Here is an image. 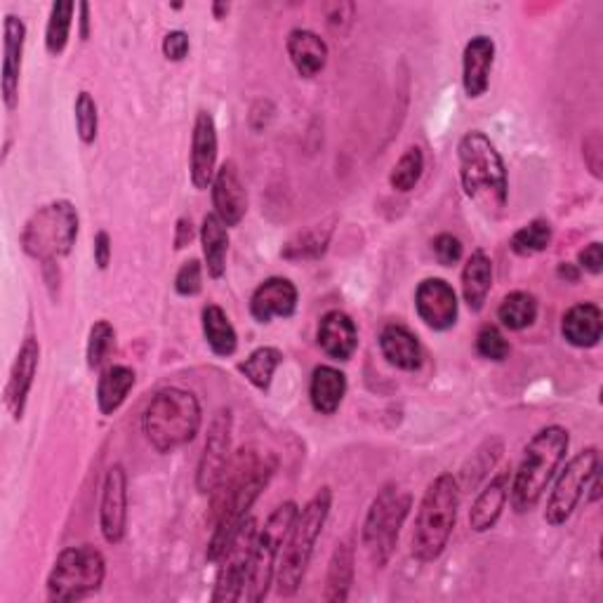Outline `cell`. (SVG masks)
Segmentation results:
<instances>
[{
  "label": "cell",
  "mask_w": 603,
  "mask_h": 603,
  "mask_svg": "<svg viewBox=\"0 0 603 603\" xmlns=\"http://www.w3.org/2000/svg\"><path fill=\"white\" fill-rule=\"evenodd\" d=\"M276 469L278 457L271 451L248 446L231 457L223 481H219L217 488L210 493V564H217V561L223 558V554L231 545V540L250 516L257 497L271 484Z\"/></svg>",
  "instance_id": "1"
},
{
  "label": "cell",
  "mask_w": 603,
  "mask_h": 603,
  "mask_svg": "<svg viewBox=\"0 0 603 603\" xmlns=\"http://www.w3.org/2000/svg\"><path fill=\"white\" fill-rule=\"evenodd\" d=\"M459 182L465 196L486 215H500L510 198V179L505 160L491 137L481 130H472L457 145Z\"/></svg>",
  "instance_id": "2"
},
{
  "label": "cell",
  "mask_w": 603,
  "mask_h": 603,
  "mask_svg": "<svg viewBox=\"0 0 603 603\" xmlns=\"http://www.w3.org/2000/svg\"><path fill=\"white\" fill-rule=\"evenodd\" d=\"M569 446H571L569 429L558 425L540 429L528 441V446L524 448V457H521L516 472L512 474L510 488V502L518 514H526L537 507V502L545 495L558 467L564 465Z\"/></svg>",
  "instance_id": "3"
},
{
  "label": "cell",
  "mask_w": 603,
  "mask_h": 603,
  "mask_svg": "<svg viewBox=\"0 0 603 603\" xmlns=\"http://www.w3.org/2000/svg\"><path fill=\"white\" fill-rule=\"evenodd\" d=\"M333 510V491L320 488L305 507L297 512L295 524L286 537L284 552L276 569V592L280 596H295L305 582L307 569L312 564L314 547L326 528V521Z\"/></svg>",
  "instance_id": "4"
},
{
  "label": "cell",
  "mask_w": 603,
  "mask_h": 603,
  "mask_svg": "<svg viewBox=\"0 0 603 603\" xmlns=\"http://www.w3.org/2000/svg\"><path fill=\"white\" fill-rule=\"evenodd\" d=\"M200 422H204V411H200L196 394L168 387L160 389L147 404L142 432L154 451L168 455L191 444L200 432Z\"/></svg>",
  "instance_id": "5"
},
{
  "label": "cell",
  "mask_w": 603,
  "mask_h": 603,
  "mask_svg": "<svg viewBox=\"0 0 603 603\" xmlns=\"http://www.w3.org/2000/svg\"><path fill=\"white\" fill-rule=\"evenodd\" d=\"M459 510V481L453 474H438L427 486L417 507L413 528V556L436 561L446 552L451 535L455 531Z\"/></svg>",
  "instance_id": "6"
},
{
  "label": "cell",
  "mask_w": 603,
  "mask_h": 603,
  "mask_svg": "<svg viewBox=\"0 0 603 603\" xmlns=\"http://www.w3.org/2000/svg\"><path fill=\"white\" fill-rule=\"evenodd\" d=\"M78 225V210L71 200H52L27 219L19 246L38 263L55 265L73 250Z\"/></svg>",
  "instance_id": "7"
},
{
  "label": "cell",
  "mask_w": 603,
  "mask_h": 603,
  "mask_svg": "<svg viewBox=\"0 0 603 603\" xmlns=\"http://www.w3.org/2000/svg\"><path fill=\"white\" fill-rule=\"evenodd\" d=\"M413 507V497L408 491L398 484H387L377 491L375 500L370 502L364 531H360V542L368 552L373 566L385 569L398 545L401 528H404L406 518Z\"/></svg>",
  "instance_id": "8"
},
{
  "label": "cell",
  "mask_w": 603,
  "mask_h": 603,
  "mask_svg": "<svg viewBox=\"0 0 603 603\" xmlns=\"http://www.w3.org/2000/svg\"><path fill=\"white\" fill-rule=\"evenodd\" d=\"M107 577V558L92 545L67 547L55 558L48 575V601L71 603L99 592Z\"/></svg>",
  "instance_id": "9"
},
{
  "label": "cell",
  "mask_w": 603,
  "mask_h": 603,
  "mask_svg": "<svg viewBox=\"0 0 603 603\" xmlns=\"http://www.w3.org/2000/svg\"><path fill=\"white\" fill-rule=\"evenodd\" d=\"M299 507L293 500L278 505L265 521L263 528H257L255 537V547H253V558H250V575H248V585H246V601L259 603L265 601L269 594V587L276 580V569H278V558L280 552H284L286 537L295 524Z\"/></svg>",
  "instance_id": "10"
},
{
  "label": "cell",
  "mask_w": 603,
  "mask_h": 603,
  "mask_svg": "<svg viewBox=\"0 0 603 603\" xmlns=\"http://www.w3.org/2000/svg\"><path fill=\"white\" fill-rule=\"evenodd\" d=\"M599 451L592 446L580 451L569 465L561 469L545 507V521L550 526H564L573 516L580 500L587 495L592 478L599 474Z\"/></svg>",
  "instance_id": "11"
},
{
  "label": "cell",
  "mask_w": 603,
  "mask_h": 603,
  "mask_svg": "<svg viewBox=\"0 0 603 603\" xmlns=\"http://www.w3.org/2000/svg\"><path fill=\"white\" fill-rule=\"evenodd\" d=\"M255 537H257V521L248 516L246 524L240 526V531L231 540V545L223 554V558L217 561L219 569L215 577V590L210 596L215 603H236L246 596Z\"/></svg>",
  "instance_id": "12"
},
{
  "label": "cell",
  "mask_w": 603,
  "mask_h": 603,
  "mask_svg": "<svg viewBox=\"0 0 603 603\" xmlns=\"http://www.w3.org/2000/svg\"><path fill=\"white\" fill-rule=\"evenodd\" d=\"M231 436H234V415L229 408H219L208 427L206 446L198 459L196 469V488L210 495L219 481H223L229 462H231Z\"/></svg>",
  "instance_id": "13"
},
{
  "label": "cell",
  "mask_w": 603,
  "mask_h": 603,
  "mask_svg": "<svg viewBox=\"0 0 603 603\" xmlns=\"http://www.w3.org/2000/svg\"><path fill=\"white\" fill-rule=\"evenodd\" d=\"M415 309L422 324L432 330L444 333L457 324L459 302L448 280L425 278L415 290Z\"/></svg>",
  "instance_id": "14"
},
{
  "label": "cell",
  "mask_w": 603,
  "mask_h": 603,
  "mask_svg": "<svg viewBox=\"0 0 603 603\" xmlns=\"http://www.w3.org/2000/svg\"><path fill=\"white\" fill-rule=\"evenodd\" d=\"M99 528L109 545H118L128 528V476L120 465L105 474L102 500H99Z\"/></svg>",
  "instance_id": "15"
},
{
  "label": "cell",
  "mask_w": 603,
  "mask_h": 603,
  "mask_svg": "<svg viewBox=\"0 0 603 603\" xmlns=\"http://www.w3.org/2000/svg\"><path fill=\"white\" fill-rule=\"evenodd\" d=\"M217 126L210 111L200 109L196 113L194 135H191V164L189 175L191 185L198 191H206L212 187V179L217 172Z\"/></svg>",
  "instance_id": "16"
},
{
  "label": "cell",
  "mask_w": 603,
  "mask_h": 603,
  "mask_svg": "<svg viewBox=\"0 0 603 603\" xmlns=\"http://www.w3.org/2000/svg\"><path fill=\"white\" fill-rule=\"evenodd\" d=\"M212 206L215 215L231 229L238 227L248 212V191L234 160L217 168L212 179Z\"/></svg>",
  "instance_id": "17"
},
{
  "label": "cell",
  "mask_w": 603,
  "mask_h": 603,
  "mask_svg": "<svg viewBox=\"0 0 603 603\" xmlns=\"http://www.w3.org/2000/svg\"><path fill=\"white\" fill-rule=\"evenodd\" d=\"M38 360H40L38 339L27 337L14 356V364L10 368V377L6 385V408L12 415V419L24 417L27 401H29L33 379L38 373Z\"/></svg>",
  "instance_id": "18"
},
{
  "label": "cell",
  "mask_w": 603,
  "mask_h": 603,
  "mask_svg": "<svg viewBox=\"0 0 603 603\" xmlns=\"http://www.w3.org/2000/svg\"><path fill=\"white\" fill-rule=\"evenodd\" d=\"M299 293L290 278L271 276L259 284L250 297V314L257 324H271L274 318H290L297 309Z\"/></svg>",
  "instance_id": "19"
},
{
  "label": "cell",
  "mask_w": 603,
  "mask_h": 603,
  "mask_svg": "<svg viewBox=\"0 0 603 603\" xmlns=\"http://www.w3.org/2000/svg\"><path fill=\"white\" fill-rule=\"evenodd\" d=\"M3 102L8 111L19 105V76H22L24 46H27V24L22 17L8 14L3 24Z\"/></svg>",
  "instance_id": "20"
},
{
  "label": "cell",
  "mask_w": 603,
  "mask_h": 603,
  "mask_svg": "<svg viewBox=\"0 0 603 603\" xmlns=\"http://www.w3.org/2000/svg\"><path fill=\"white\" fill-rule=\"evenodd\" d=\"M495 65V40L488 36H474L462 52V88L469 99L484 97L491 86V71Z\"/></svg>",
  "instance_id": "21"
},
{
  "label": "cell",
  "mask_w": 603,
  "mask_h": 603,
  "mask_svg": "<svg viewBox=\"0 0 603 603\" xmlns=\"http://www.w3.org/2000/svg\"><path fill=\"white\" fill-rule=\"evenodd\" d=\"M512 469H502L497 472L488 484L484 486L474 500V505L469 510V526L474 533H486L495 528L497 518L502 516V510H505L507 500H510V488H512Z\"/></svg>",
  "instance_id": "22"
},
{
  "label": "cell",
  "mask_w": 603,
  "mask_h": 603,
  "mask_svg": "<svg viewBox=\"0 0 603 603\" xmlns=\"http://www.w3.org/2000/svg\"><path fill=\"white\" fill-rule=\"evenodd\" d=\"M318 347L335 360H349L358 347V328L345 312L333 309L318 320Z\"/></svg>",
  "instance_id": "23"
},
{
  "label": "cell",
  "mask_w": 603,
  "mask_h": 603,
  "mask_svg": "<svg viewBox=\"0 0 603 603\" xmlns=\"http://www.w3.org/2000/svg\"><path fill=\"white\" fill-rule=\"evenodd\" d=\"M286 50L295 71L302 78H314L328 65V43L309 29H293L286 40Z\"/></svg>",
  "instance_id": "24"
},
{
  "label": "cell",
  "mask_w": 603,
  "mask_h": 603,
  "mask_svg": "<svg viewBox=\"0 0 603 603\" xmlns=\"http://www.w3.org/2000/svg\"><path fill=\"white\" fill-rule=\"evenodd\" d=\"M561 335L577 349H592L603 335V314L594 302L573 305L561 318Z\"/></svg>",
  "instance_id": "25"
},
{
  "label": "cell",
  "mask_w": 603,
  "mask_h": 603,
  "mask_svg": "<svg viewBox=\"0 0 603 603\" xmlns=\"http://www.w3.org/2000/svg\"><path fill=\"white\" fill-rule=\"evenodd\" d=\"M379 352L387 358V364H392L398 370H419L422 366V345L417 335H413L406 326H385L379 333Z\"/></svg>",
  "instance_id": "26"
},
{
  "label": "cell",
  "mask_w": 603,
  "mask_h": 603,
  "mask_svg": "<svg viewBox=\"0 0 603 603\" xmlns=\"http://www.w3.org/2000/svg\"><path fill=\"white\" fill-rule=\"evenodd\" d=\"M493 290V259L484 250H474L462 269V297L472 312L486 307V299Z\"/></svg>",
  "instance_id": "27"
},
{
  "label": "cell",
  "mask_w": 603,
  "mask_h": 603,
  "mask_svg": "<svg viewBox=\"0 0 603 603\" xmlns=\"http://www.w3.org/2000/svg\"><path fill=\"white\" fill-rule=\"evenodd\" d=\"M347 396V375L333 366H318L312 375L309 398L316 413L335 415Z\"/></svg>",
  "instance_id": "28"
},
{
  "label": "cell",
  "mask_w": 603,
  "mask_h": 603,
  "mask_svg": "<svg viewBox=\"0 0 603 603\" xmlns=\"http://www.w3.org/2000/svg\"><path fill=\"white\" fill-rule=\"evenodd\" d=\"M356 550L349 540L339 542L335 547L330 564H328V575H326V590H324V601L328 603H345L349 599L352 585H354V573H356Z\"/></svg>",
  "instance_id": "29"
},
{
  "label": "cell",
  "mask_w": 603,
  "mask_h": 603,
  "mask_svg": "<svg viewBox=\"0 0 603 603\" xmlns=\"http://www.w3.org/2000/svg\"><path fill=\"white\" fill-rule=\"evenodd\" d=\"M200 246H204L208 276L223 278L227 271L229 255V227L215 212L204 217V225H200Z\"/></svg>",
  "instance_id": "30"
},
{
  "label": "cell",
  "mask_w": 603,
  "mask_h": 603,
  "mask_svg": "<svg viewBox=\"0 0 603 603\" xmlns=\"http://www.w3.org/2000/svg\"><path fill=\"white\" fill-rule=\"evenodd\" d=\"M137 375L128 366H109L97 382V406L102 415H113L126 404L128 394L132 392Z\"/></svg>",
  "instance_id": "31"
},
{
  "label": "cell",
  "mask_w": 603,
  "mask_h": 603,
  "mask_svg": "<svg viewBox=\"0 0 603 603\" xmlns=\"http://www.w3.org/2000/svg\"><path fill=\"white\" fill-rule=\"evenodd\" d=\"M200 320H204V335H206L210 352L219 358L234 356L238 349V335H236V328L229 320L227 312L217 305H208V307H204Z\"/></svg>",
  "instance_id": "32"
},
{
  "label": "cell",
  "mask_w": 603,
  "mask_h": 603,
  "mask_svg": "<svg viewBox=\"0 0 603 603\" xmlns=\"http://www.w3.org/2000/svg\"><path fill=\"white\" fill-rule=\"evenodd\" d=\"M497 320L507 330H526L537 320V299L526 290L510 293L497 307Z\"/></svg>",
  "instance_id": "33"
},
{
  "label": "cell",
  "mask_w": 603,
  "mask_h": 603,
  "mask_svg": "<svg viewBox=\"0 0 603 603\" xmlns=\"http://www.w3.org/2000/svg\"><path fill=\"white\" fill-rule=\"evenodd\" d=\"M280 364H284V354L276 347H259L246 360H240L238 370L253 387H257L259 392H269L274 373Z\"/></svg>",
  "instance_id": "34"
},
{
  "label": "cell",
  "mask_w": 603,
  "mask_h": 603,
  "mask_svg": "<svg viewBox=\"0 0 603 603\" xmlns=\"http://www.w3.org/2000/svg\"><path fill=\"white\" fill-rule=\"evenodd\" d=\"M73 12H76V3H71V0H57V3L50 8V19L46 27L48 55L59 57L67 50L71 27H73Z\"/></svg>",
  "instance_id": "35"
},
{
  "label": "cell",
  "mask_w": 603,
  "mask_h": 603,
  "mask_svg": "<svg viewBox=\"0 0 603 603\" xmlns=\"http://www.w3.org/2000/svg\"><path fill=\"white\" fill-rule=\"evenodd\" d=\"M552 238H554V229L547 219H533V223H528L526 227L514 231L510 248L518 257H533L537 253H545L552 246Z\"/></svg>",
  "instance_id": "36"
},
{
  "label": "cell",
  "mask_w": 603,
  "mask_h": 603,
  "mask_svg": "<svg viewBox=\"0 0 603 603\" xmlns=\"http://www.w3.org/2000/svg\"><path fill=\"white\" fill-rule=\"evenodd\" d=\"M422 172H425V154H422L419 147H408L392 168L389 185L394 191L408 194L419 185Z\"/></svg>",
  "instance_id": "37"
},
{
  "label": "cell",
  "mask_w": 603,
  "mask_h": 603,
  "mask_svg": "<svg viewBox=\"0 0 603 603\" xmlns=\"http://www.w3.org/2000/svg\"><path fill=\"white\" fill-rule=\"evenodd\" d=\"M505 453V446H502L500 438H488L484 446H481L472 459L467 462V467L462 469V481H465V486H478L481 478H486V474L497 465L500 455Z\"/></svg>",
  "instance_id": "38"
},
{
  "label": "cell",
  "mask_w": 603,
  "mask_h": 603,
  "mask_svg": "<svg viewBox=\"0 0 603 603\" xmlns=\"http://www.w3.org/2000/svg\"><path fill=\"white\" fill-rule=\"evenodd\" d=\"M116 347V330L109 324V320H97V324L90 328L88 335V349H86V358H88V368L95 370L105 364L109 358L111 349Z\"/></svg>",
  "instance_id": "39"
},
{
  "label": "cell",
  "mask_w": 603,
  "mask_h": 603,
  "mask_svg": "<svg viewBox=\"0 0 603 603\" xmlns=\"http://www.w3.org/2000/svg\"><path fill=\"white\" fill-rule=\"evenodd\" d=\"M73 113H76V132L80 137V142L92 145L99 130V113H97V102L90 92H80L76 97Z\"/></svg>",
  "instance_id": "40"
},
{
  "label": "cell",
  "mask_w": 603,
  "mask_h": 603,
  "mask_svg": "<svg viewBox=\"0 0 603 603\" xmlns=\"http://www.w3.org/2000/svg\"><path fill=\"white\" fill-rule=\"evenodd\" d=\"M476 352L488 360H495V364H502V360L510 356L512 347H510L507 337L502 335V330L497 326L488 324V326L481 328L476 335Z\"/></svg>",
  "instance_id": "41"
},
{
  "label": "cell",
  "mask_w": 603,
  "mask_h": 603,
  "mask_svg": "<svg viewBox=\"0 0 603 603\" xmlns=\"http://www.w3.org/2000/svg\"><path fill=\"white\" fill-rule=\"evenodd\" d=\"M330 227L326 231H320L318 227L316 229H309L307 234H302L297 240H293V244H288L286 248V257L288 259H302V257H318L326 253V246L330 240Z\"/></svg>",
  "instance_id": "42"
},
{
  "label": "cell",
  "mask_w": 603,
  "mask_h": 603,
  "mask_svg": "<svg viewBox=\"0 0 603 603\" xmlns=\"http://www.w3.org/2000/svg\"><path fill=\"white\" fill-rule=\"evenodd\" d=\"M200 288H204V267H200L198 259H189L175 276V290L182 297H194L200 293Z\"/></svg>",
  "instance_id": "43"
},
{
  "label": "cell",
  "mask_w": 603,
  "mask_h": 603,
  "mask_svg": "<svg viewBox=\"0 0 603 603\" xmlns=\"http://www.w3.org/2000/svg\"><path fill=\"white\" fill-rule=\"evenodd\" d=\"M432 250H434L441 267L457 265L462 259V253H465V248H462V240L457 236H453V234H438L432 240Z\"/></svg>",
  "instance_id": "44"
},
{
  "label": "cell",
  "mask_w": 603,
  "mask_h": 603,
  "mask_svg": "<svg viewBox=\"0 0 603 603\" xmlns=\"http://www.w3.org/2000/svg\"><path fill=\"white\" fill-rule=\"evenodd\" d=\"M160 48H164V55H166V59H168V62H182V59L189 55V36L185 33V31H170V33H166V38H164V46H160Z\"/></svg>",
  "instance_id": "45"
},
{
  "label": "cell",
  "mask_w": 603,
  "mask_h": 603,
  "mask_svg": "<svg viewBox=\"0 0 603 603\" xmlns=\"http://www.w3.org/2000/svg\"><path fill=\"white\" fill-rule=\"evenodd\" d=\"M577 267L582 271L592 274V276H599L603 271V248H601L599 240H594V244H590V246H585L580 250Z\"/></svg>",
  "instance_id": "46"
},
{
  "label": "cell",
  "mask_w": 603,
  "mask_h": 603,
  "mask_svg": "<svg viewBox=\"0 0 603 603\" xmlns=\"http://www.w3.org/2000/svg\"><path fill=\"white\" fill-rule=\"evenodd\" d=\"M92 255H95V265L105 271L111 263V236L107 231H97Z\"/></svg>",
  "instance_id": "47"
},
{
  "label": "cell",
  "mask_w": 603,
  "mask_h": 603,
  "mask_svg": "<svg viewBox=\"0 0 603 603\" xmlns=\"http://www.w3.org/2000/svg\"><path fill=\"white\" fill-rule=\"evenodd\" d=\"M585 160H587V166L592 170L594 177H601V160H592V156H599L601 158V137L599 132H594L590 139H585Z\"/></svg>",
  "instance_id": "48"
},
{
  "label": "cell",
  "mask_w": 603,
  "mask_h": 603,
  "mask_svg": "<svg viewBox=\"0 0 603 603\" xmlns=\"http://www.w3.org/2000/svg\"><path fill=\"white\" fill-rule=\"evenodd\" d=\"M191 238H194V225H191V219L189 217H182V219H177V227H175V248L177 250H182L191 244Z\"/></svg>",
  "instance_id": "49"
},
{
  "label": "cell",
  "mask_w": 603,
  "mask_h": 603,
  "mask_svg": "<svg viewBox=\"0 0 603 603\" xmlns=\"http://www.w3.org/2000/svg\"><path fill=\"white\" fill-rule=\"evenodd\" d=\"M558 278H566L569 280V284H575V280L580 278V267H575V265H569V263H561L558 265Z\"/></svg>",
  "instance_id": "50"
},
{
  "label": "cell",
  "mask_w": 603,
  "mask_h": 603,
  "mask_svg": "<svg viewBox=\"0 0 603 603\" xmlns=\"http://www.w3.org/2000/svg\"><path fill=\"white\" fill-rule=\"evenodd\" d=\"M78 10H80V36L88 38L90 36V6L80 3Z\"/></svg>",
  "instance_id": "51"
},
{
  "label": "cell",
  "mask_w": 603,
  "mask_h": 603,
  "mask_svg": "<svg viewBox=\"0 0 603 603\" xmlns=\"http://www.w3.org/2000/svg\"><path fill=\"white\" fill-rule=\"evenodd\" d=\"M212 12H215V19H225L229 14V6L225 3H215L212 6Z\"/></svg>",
  "instance_id": "52"
}]
</instances>
